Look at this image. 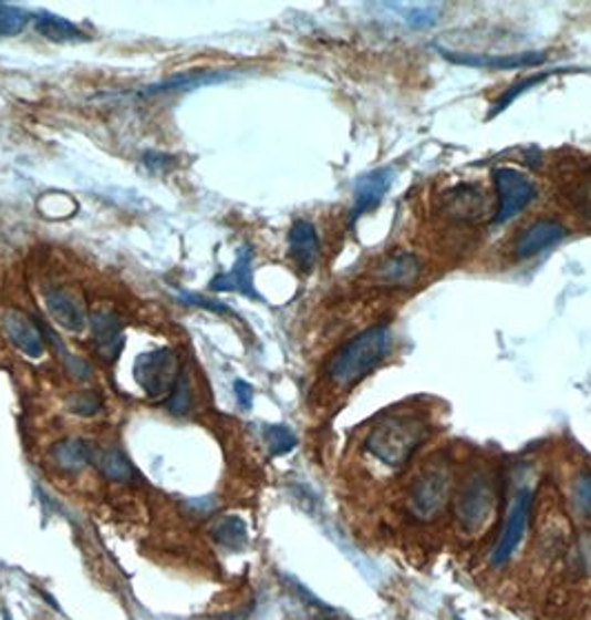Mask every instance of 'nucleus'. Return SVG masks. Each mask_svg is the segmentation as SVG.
Masks as SVG:
<instances>
[{
  "mask_svg": "<svg viewBox=\"0 0 591 620\" xmlns=\"http://www.w3.org/2000/svg\"><path fill=\"white\" fill-rule=\"evenodd\" d=\"M214 291H238L249 298H260L256 287H253V273H251V251L242 247L236 256V262L229 271L218 273L211 285Z\"/></svg>",
  "mask_w": 591,
  "mask_h": 620,
  "instance_id": "14",
  "label": "nucleus"
},
{
  "mask_svg": "<svg viewBox=\"0 0 591 620\" xmlns=\"http://www.w3.org/2000/svg\"><path fill=\"white\" fill-rule=\"evenodd\" d=\"M496 507V492L485 476H474L465 483L463 492L456 498L454 516L456 525L465 534H478Z\"/></svg>",
  "mask_w": 591,
  "mask_h": 620,
  "instance_id": "3",
  "label": "nucleus"
},
{
  "mask_svg": "<svg viewBox=\"0 0 591 620\" xmlns=\"http://www.w3.org/2000/svg\"><path fill=\"white\" fill-rule=\"evenodd\" d=\"M143 163H145L149 169H154V172H167V169L174 165V158H172V156H163V154L149 152V154H145Z\"/></svg>",
  "mask_w": 591,
  "mask_h": 620,
  "instance_id": "33",
  "label": "nucleus"
},
{
  "mask_svg": "<svg viewBox=\"0 0 591 620\" xmlns=\"http://www.w3.org/2000/svg\"><path fill=\"white\" fill-rule=\"evenodd\" d=\"M452 496V474L434 465L425 469L409 489V509L421 520H434L447 507Z\"/></svg>",
  "mask_w": 591,
  "mask_h": 620,
  "instance_id": "5",
  "label": "nucleus"
},
{
  "mask_svg": "<svg viewBox=\"0 0 591 620\" xmlns=\"http://www.w3.org/2000/svg\"><path fill=\"white\" fill-rule=\"evenodd\" d=\"M52 461L65 472H79L94 463L92 447L81 438H65L52 447Z\"/></svg>",
  "mask_w": 591,
  "mask_h": 620,
  "instance_id": "18",
  "label": "nucleus"
},
{
  "mask_svg": "<svg viewBox=\"0 0 591 620\" xmlns=\"http://www.w3.org/2000/svg\"><path fill=\"white\" fill-rule=\"evenodd\" d=\"M567 236V229L556 223V220H549V218H542V220H536L531 223L516 240L514 245V256L518 260H527V258H533L536 254L558 245L562 238Z\"/></svg>",
  "mask_w": 591,
  "mask_h": 620,
  "instance_id": "9",
  "label": "nucleus"
},
{
  "mask_svg": "<svg viewBox=\"0 0 591 620\" xmlns=\"http://www.w3.org/2000/svg\"><path fill=\"white\" fill-rule=\"evenodd\" d=\"M90 328H92V341L98 359L105 363H114L125 348V332L121 319L114 312L101 309V312L92 314Z\"/></svg>",
  "mask_w": 591,
  "mask_h": 620,
  "instance_id": "8",
  "label": "nucleus"
},
{
  "mask_svg": "<svg viewBox=\"0 0 591 620\" xmlns=\"http://www.w3.org/2000/svg\"><path fill=\"white\" fill-rule=\"evenodd\" d=\"M3 620H12V618H10V613H6V618H3Z\"/></svg>",
  "mask_w": 591,
  "mask_h": 620,
  "instance_id": "34",
  "label": "nucleus"
},
{
  "mask_svg": "<svg viewBox=\"0 0 591 620\" xmlns=\"http://www.w3.org/2000/svg\"><path fill=\"white\" fill-rule=\"evenodd\" d=\"M571 498L573 507L580 516L591 518V469L580 474L571 487Z\"/></svg>",
  "mask_w": 591,
  "mask_h": 620,
  "instance_id": "26",
  "label": "nucleus"
},
{
  "mask_svg": "<svg viewBox=\"0 0 591 620\" xmlns=\"http://www.w3.org/2000/svg\"><path fill=\"white\" fill-rule=\"evenodd\" d=\"M571 567L580 574H591V534L578 538L571 549Z\"/></svg>",
  "mask_w": 591,
  "mask_h": 620,
  "instance_id": "28",
  "label": "nucleus"
},
{
  "mask_svg": "<svg viewBox=\"0 0 591 620\" xmlns=\"http://www.w3.org/2000/svg\"><path fill=\"white\" fill-rule=\"evenodd\" d=\"M409 12L405 14L407 23L412 28H427L436 23V10L438 6H405Z\"/></svg>",
  "mask_w": 591,
  "mask_h": 620,
  "instance_id": "30",
  "label": "nucleus"
},
{
  "mask_svg": "<svg viewBox=\"0 0 591 620\" xmlns=\"http://www.w3.org/2000/svg\"><path fill=\"white\" fill-rule=\"evenodd\" d=\"M390 185H392V169H376V172L363 174L356 180V185H354V205H352V214H350L352 225L363 214H367L370 209H374L383 200V196L387 194Z\"/></svg>",
  "mask_w": 591,
  "mask_h": 620,
  "instance_id": "12",
  "label": "nucleus"
},
{
  "mask_svg": "<svg viewBox=\"0 0 591 620\" xmlns=\"http://www.w3.org/2000/svg\"><path fill=\"white\" fill-rule=\"evenodd\" d=\"M3 330L12 345L21 350L30 359H41L45 354V339L37 321H32L23 312H8L3 317Z\"/></svg>",
  "mask_w": 591,
  "mask_h": 620,
  "instance_id": "10",
  "label": "nucleus"
},
{
  "mask_svg": "<svg viewBox=\"0 0 591 620\" xmlns=\"http://www.w3.org/2000/svg\"><path fill=\"white\" fill-rule=\"evenodd\" d=\"M209 536L218 547L238 551L247 545L249 540V531H247V523L238 516H220L211 523L209 527Z\"/></svg>",
  "mask_w": 591,
  "mask_h": 620,
  "instance_id": "19",
  "label": "nucleus"
},
{
  "mask_svg": "<svg viewBox=\"0 0 591 620\" xmlns=\"http://www.w3.org/2000/svg\"><path fill=\"white\" fill-rule=\"evenodd\" d=\"M547 79V74H536V76H529V79H525V81H520V83H516L509 92H505V96H500L494 105V110H491V116H496L498 112H502L505 107H509V103L511 101H516L520 94H525L531 85H538V83H542Z\"/></svg>",
  "mask_w": 591,
  "mask_h": 620,
  "instance_id": "29",
  "label": "nucleus"
},
{
  "mask_svg": "<svg viewBox=\"0 0 591 620\" xmlns=\"http://www.w3.org/2000/svg\"><path fill=\"white\" fill-rule=\"evenodd\" d=\"M178 376V356L172 350L145 352L134 361V379L149 399L165 401Z\"/></svg>",
  "mask_w": 591,
  "mask_h": 620,
  "instance_id": "4",
  "label": "nucleus"
},
{
  "mask_svg": "<svg viewBox=\"0 0 591 620\" xmlns=\"http://www.w3.org/2000/svg\"><path fill=\"white\" fill-rule=\"evenodd\" d=\"M45 307L50 317L65 328L68 332H83L87 326V314L83 304L63 287H48L45 289Z\"/></svg>",
  "mask_w": 591,
  "mask_h": 620,
  "instance_id": "11",
  "label": "nucleus"
},
{
  "mask_svg": "<svg viewBox=\"0 0 591 620\" xmlns=\"http://www.w3.org/2000/svg\"><path fill=\"white\" fill-rule=\"evenodd\" d=\"M483 209H485V196L471 185H458L445 198V211L452 218L474 220L483 214Z\"/></svg>",
  "mask_w": 591,
  "mask_h": 620,
  "instance_id": "17",
  "label": "nucleus"
},
{
  "mask_svg": "<svg viewBox=\"0 0 591 620\" xmlns=\"http://www.w3.org/2000/svg\"><path fill=\"white\" fill-rule=\"evenodd\" d=\"M531 492L529 489H520L514 498V505L509 509L505 529L500 534V538L494 545L491 551V565L494 567H502L516 551V547L520 545L525 529H527V520H529V512H531Z\"/></svg>",
  "mask_w": 591,
  "mask_h": 620,
  "instance_id": "7",
  "label": "nucleus"
},
{
  "mask_svg": "<svg viewBox=\"0 0 591 620\" xmlns=\"http://www.w3.org/2000/svg\"><path fill=\"white\" fill-rule=\"evenodd\" d=\"M449 63L469 65V68H485V70H518V68H533L545 63L542 54H522V56H474V54H443Z\"/></svg>",
  "mask_w": 591,
  "mask_h": 620,
  "instance_id": "16",
  "label": "nucleus"
},
{
  "mask_svg": "<svg viewBox=\"0 0 591 620\" xmlns=\"http://www.w3.org/2000/svg\"><path fill=\"white\" fill-rule=\"evenodd\" d=\"M227 79V74H214V72H200V74H185V76H178V79H172L167 83H160V85H154L149 90H145L143 94H167V92H183V90H191V87H200V85H207V83H218Z\"/></svg>",
  "mask_w": 591,
  "mask_h": 620,
  "instance_id": "22",
  "label": "nucleus"
},
{
  "mask_svg": "<svg viewBox=\"0 0 591 620\" xmlns=\"http://www.w3.org/2000/svg\"><path fill=\"white\" fill-rule=\"evenodd\" d=\"M289 251L303 269H312L319 256V234L312 223L296 220L289 229Z\"/></svg>",
  "mask_w": 591,
  "mask_h": 620,
  "instance_id": "15",
  "label": "nucleus"
},
{
  "mask_svg": "<svg viewBox=\"0 0 591 620\" xmlns=\"http://www.w3.org/2000/svg\"><path fill=\"white\" fill-rule=\"evenodd\" d=\"M165 410L174 416H185L191 410V383L187 372H180V376L176 379L169 396L163 401Z\"/></svg>",
  "mask_w": 591,
  "mask_h": 620,
  "instance_id": "23",
  "label": "nucleus"
},
{
  "mask_svg": "<svg viewBox=\"0 0 591 620\" xmlns=\"http://www.w3.org/2000/svg\"><path fill=\"white\" fill-rule=\"evenodd\" d=\"M68 405H70L68 410L79 414V416H94V414H98L103 410V399H101L98 392L87 390V392L74 394Z\"/></svg>",
  "mask_w": 591,
  "mask_h": 620,
  "instance_id": "27",
  "label": "nucleus"
},
{
  "mask_svg": "<svg viewBox=\"0 0 591 620\" xmlns=\"http://www.w3.org/2000/svg\"><path fill=\"white\" fill-rule=\"evenodd\" d=\"M28 21H30V14L23 12L21 8L0 3V39H10V37L21 34L25 30Z\"/></svg>",
  "mask_w": 591,
  "mask_h": 620,
  "instance_id": "24",
  "label": "nucleus"
},
{
  "mask_svg": "<svg viewBox=\"0 0 591 620\" xmlns=\"http://www.w3.org/2000/svg\"><path fill=\"white\" fill-rule=\"evenodd\" d=\"M429 436V425L414 414H394L376 423L367 438L365 450L392 469H401L414 452Z\"/></svg>",
  "mask_w": 591,
  "mask_h": 620,
  "instance_id": "1",
  "label": "nucleus"
},
{
  "mask_svg": "<svg viewBox=\"0 0 591 620\" xmlns=\"http://www.w3.org/2000/svg\"><path fill=\"white\" fill-rule=\"evenodd\" d=\"M262 438H265V443H267V447L273 456L289 454L296 447V436L284 425H267L262 430Z\"/></svg>",
  "mask_w": 591,
  "mask_h": 620,
  "instance_id": "25",
  "label": "nucleus"
},
{
  "mask_svg": "<svg viewBox=\"0 0 591 620\" xmlns=\"http://www.w3.org/2000/svg\"><path fill=\"white\" fill-rule=\"evenodd\" d=\"M421 278V262L409 251H396L379 267L376 280L387 287H412Z\"/></svg>",
  "mask_w": 591,
  "mask_h": 620,
  "instance_id": "13",
  "label": "nucleus"
},
{
  "mask_svg": "<svg viewBox=\"0 0 591 620\" xmlns=\"http://www.w3.org/2000/svg\"><path fill=\"white\" fill-rule=\"evenodd\" d=\"M183 302H189V304H196L200 309H207V312H214V314H231V309L222 302H216V300H209V298H203L198 293H183L180 296Z\"/></svg>",
  "mask_w": 591,
  "mask_h": 620,
  "instance_id": "31",
  "label": "nucleus"
},
{
  "mask_svg": "<svg viewBox=\"0 0 591 620\" xmlns=\"http://www.w3.org/2000/svg\"><path fill=\"white\" fill-rule=\"evenodd\" d=\"M94 463L98 465L101 474L112 483H134L136 478V469L132 461L116 447L101 452Z\"/></svg>",
  "mask_w": 591,
  "mask_h": 620,
  "instance_id": "21",
  "label": "nucleus"
},
{
  "mask_svg": "<svg viewBox=\"0 0 591 620\" xmlns=\"http://www.w3.org/2000/svg\"><path fill=\"white\" fill-rule=\"evenodd\" d=\"M494 183H496V192L500 198L498 211L494 216L496 225L509 223L538 196L536 185L522 172H518L514 167H498L494 172Z\"/></svg>",
  "mask_w": 591,
  "mask_h": 620,
  "instance_id": "6",
  "label": "nucleus"
},
{
  "mask_svg": "<svg viewBox=\"0 0 591 620\" xmlns=\"http://www.w3.org/2000/svg\"><path fill=\"white\" fill-rule=\"evenodd\" d=\"M234 394H236V401H238V405H240L242 410H249V407H251V403H253V390H251L249 383L236 381V383H234Z\"/></svg>",
  "mask_w": 591,
  "mask_h": 620,
  "instance_id": "32",
  "label": "nucleus"
},
{
  "mask_svg": "<svg viewBox=\"0 0 591 620\" xmlns=\"http://www.w3.org/2000/svg\"><path fill=\"white\" fill-rule=\"evenodd\" d=\"M392 348V330L387 326H374L352 341H348L330 361L328 379L336 388H350L367 376Z\"/></svg>",
  "mask_w": 591,
  "mask_h": 620,
  "instance_id": "2",
  "label": "nucleus"
},
{
  "mask_svg": "<svg viewBox=\"0 0 591 620\" xmlns=\"http://www.w3.org/2000/svg\"><path fill=\"white\" fill-rule=\"evenodd\" d=\"M34 30L43 39L54 41V43H79V41H85V34L74 23H70L68 19L56 17V14H48V12H41V14L34 17Z\"/></svg>",
  "mask_w": 591,
  "mask_h": 620,
  "instance_id": "20",
  "label": "nucleus"
}]
</instances>
